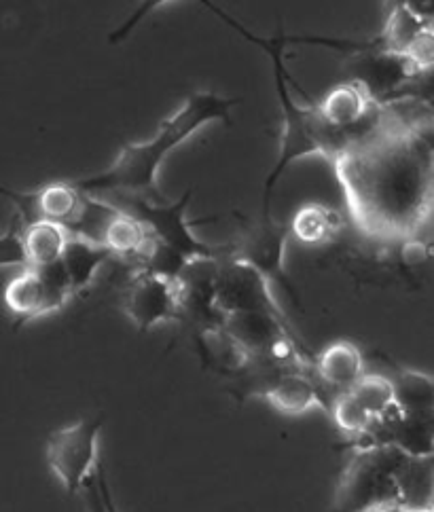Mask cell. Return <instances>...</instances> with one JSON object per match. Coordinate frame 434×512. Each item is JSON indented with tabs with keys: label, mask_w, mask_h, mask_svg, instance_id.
<instances>
[{
	"label": "cell",
	"mask_w": 434,
	"mask_h": 512,
	"mask_svg": "<svg viewBox=\"0 0 434 512\" xmlns=\"http://www.w3.org/2000/svg\"><path fill=\"white\" fill-rule=\"evenodd\" d=\"M212 305L221 316L238 312H259L274 316L276 320L288 322L278 307L274 295H271L269 282L259 271L248 267L246 263L223 256L219 261V273H216Z\"/></svg>",
	"instance_id": "7"
},
{
	"label": "cell",
	"mask_w": 434,
	"mask_h": 512,
	"mask_svg": "<svg viewBox=\"0 0 434 512\" xmlns=\"http://www.w3.org/2000/svg\"><path fill=\"white\" fill-rule=\"evenodd\" d=\"M403 58H407L415 68H418L422 75L432 68L434 62V34H432V26L426 28L418 39H415L409 49L403 53Z\"/></svg>",
	"instance_id": "28"
},
{
	"label": "cell",
	"mask_w": 434,
	"mask_h": 512,
	"mask_svg": "<svg viewBox=\"0 0 434 512\" xmlns=\"http://www.w3.org/2000/svg\"><path fill=\"white\" fill-rule=\"evenodd\" d=\"M409 455L390 445L360 447L350 457L335 489V512H365L375 506H399L396 472Z\"/></svg>",
	"instance_id": "4"
},
{
	"label": "cell",
	"mask_w": 434,
	"mask_h": 512,
	"mask_svg": "<svg viewBox=\"0 0 434 512\" xmlns=\"http://www.w3.org/2000/svg\"><path fill=\"white\" fill-rule=\"evenodd\" d=\"M401 512H432V508H401Z\"/></svg>",
	"instance_id": "31"
},
{
	"label": "cell",
	"mask_w": 434,
	"mask_h": 512,
	"mask_svg": "<svg viewBox=\"0 0 434 512\" xmlns=\"http://www.w3.org/2000/svg\"><path fill=\"white\" fill-rule=\"evenodd\" d=\"M83 193L72 182H51L32 193H20L15 199V210L24 227L36 221L58 223L68 229L81 210Z\"/></svg>",
	"instance_id": "11"
},
{
	"label": "cell",
	"mask_w": 434,
	"mask_h": 512,
	"mask_svg": "<svg viewBox=\"0 0 434 512\" xmlns=\"http://www.w3.org/2000/svg\"><path fill=\"white\" fill-rule=\"evenodd\" d=\"M377 104L369 96V91L358 81L350 79L333 87L327 96L316 106L318 117L339 134L354 132L373 113Z\"/></svg>",
	"instance_id": "12"
},
{
	"label": "cell",
	"mask_w": 434,
	"mask_h": 512,
	"mask_svg": "<svg viewBox=\"0 0 434 512\" xmlns=\"http://www.w3.org/2000/svg\"><path fill=\"white\" fill-rule=\"evenodd\" d=\"M119 212L117 206L106 204V201L94 197V195H85L83 193V201H81V210L66 231L70 235H79L87 242H94L102 246L104 240V231L108 227V223L113 221V216Z\"/></svg>",
	"instance_id": "22"
},
{
	"label": "cell",
	"mask_w": 434,
	"mask_h": 512,
	"mask_svg": "<svg viewBox=\"0 0 434 512\" xmlns=\"http://www.w3.org/2000/svg\"><path fill=\"white\" fill-rule=\"evenodd\" d=\"M123 312L140 333H147L164 322H185L183 292L178 280L138 269L125 288Z\"/></svg>",
	"instance_id": "8"
},
{
	"label": "cell",
	"mask_w": 434,
	"mask_h": 512,
	"mask_svg": "<svg viewBox=\"0 0 434 512\" xmlns=\"http://www.w3.org/2000/svg\"><path fill=\"white\" fill-rule=\"evenodd\" d=\"M265 371V388L261 394L280 413L301 415L312 409L329 411L333 396L310 373L280 369L274 364H267Z\"/></svg>",
	"instance_id": "10"
},
{
	"label": "cell",
	"mask_w": 434,
	"mask_h": 512,
	"mask_svg": "<svg viewBox=\"0 0 434 512\" xmlns=\"http://www.w3.org/2000/svg\"><path fill=\"white\" fill-rule=\"evenodd\" d=\"M106 415H92L60 428L47 438V464L68 496H77L98 466V436Z\"/></svg>",
	"instance_id": "6"
},
{
	"label": "cell",
	"mask_w": 434,
	"mask_h": 512,
	"mask_svg": "<svg viewBox=\"0 0 434 512\" xmlns=\"http://www.w3.org/2000/svg\"><path fill=\"white\" fill-rule=\"evenodd\" d=\"M193 197V189H187L185 195L174 204H155V201L142 197H121L125 212L134 214L138 221L147 227L155 242L168 246L185 261L200 259H223L227 256V246H208L197 240L191 231V223L185 218L187 206Z\"/></svg>",
	"instance_id": "5"
},
{
	"label": "cell",
	"mask_w": 434,
	"mask_h": 512,
	"mask_svg": "<svg viewBox=\"0 0 434 512\" xmlns=\"http://www.w3.org/2000/svg\"><path fill=\"white\" fill-rule=\"evenodd\" d=\"M34 271L39 273V278H41L43 288H45L47 312L49 314L58 312V309H62L68 303V299L72 297V288H70V282H68V276H66L62 261L39 267Z\"/></svg>",
	"instance_id": "25"
},
{
	"label": "cell",
	"mask_w": 434,
	"mask_h": 512,
	"mask_svg": "<svg viewBox=\"0 0 434 512\" xmlns=\"http://www.w3.org/2000/svg\"><path fill=\"white\" fill-rule=\"evenodd\" d=\"M314 371L322 388L348 392L365 375V358L358 345L350 341H335L316 356Z\"/></svg>",
	"instance_id": "13"
},
{
	"label": "cell",
	"mask_w": 434,
	"mask_h": 512,
	"mask_svg": "<svg viewBox=\"0 0 434 512\" xmlns=\"http://www.w3.org/2000/svg\"><path fill=\"white\" fill-rule=\"evenodd\" d=\"M390 381L394 405L403 413H434V386L426 373L399 369Z\"/></svg>",
	"instance_id": "21"
},
{
	"label": "cell",
	"mask_w": 434,
	"mask_h": 512,
	"mask_svg": "<svg viewBox=\"0 0 434 512\" xmlns=\"http://www.w3.org/2000/svg\"><path fill=\"white\" fill-rule=\"evenodd\" d=\"M68 237H70V233L58 223L36 221L32 225H26L24 227V248H26V256H28V267L39 269V267L60 261Z\"/></svg>",
	"instance_id": "20"
},
{
	"label": "cell",
	"mask_w": 434,
	"mask_h": 512,
	"mask_svg": "<svg viewBox=\"0 0 434 512\" xmlns=\"http://www.w3.org/2000/svg\"><path fill=\"white\" fill-rule=\"evenodd\" d=\"M235 98H223L212 91H193L185 106L161 121L159 132L142 144H123L115 163L102 174L72 182L85 195L113 193L117 197H142L164 204V195L157 187V172L161 161L176 146L183 144L210 121L231 125V108Z\"/></svg>",
	"instance_id": "2"
},
{
	"label": "cell",
	"mask_w": 434,
	"mask_h": 512,
	"mask_svg": "<svg viewBox=\"0 0 434 512\" xmlns=\"http://www.w3.org/2000/svg\"><path fill=\"white\" fill-rule=\"evenodd\" d=\"M396 489L401 508H432V457H407L396 472Z\"/></svg>",
	"instance_id": "19"
},
{
	"label": "cell",
	"mask_w": 434,
	"mask_h": 512,
	"mask_svg": "<svg viewBox=\"0 0 434 512\" xmlns=\"http://www.w3.org/2000/svg\"><path fill=\"white\" fill-rule=\"evenodd\" d=\"M208 5V3H206ZM216 15L223 17V20L238 30L246 41L259 45L267 56L271 58V66H274V83H276V94H278V102L282 108L284 115V132H282V142H280V155L274 170L269 172V176L265 178L263 185V218H271L269 216V201H271V193H274V187L278 185V180L282 178V174L288 170L293 161L303 159V157H322L327 159L329 163L335 161V157L346 149V134H339L335 130H331L329 125H324V121L318 117L316 106L312 108H303L299 106L291 91H288V72H286V64H284V45H286V34L284 28L278 30V34L274 39H259L252 32H248L244 26H240L227 13H223L219 7L208 5Z\"/></svg>",
	"instance_id": "3"
},
{
	"label": "cell",
	"mask_w": 434,
	"mask_h": 512,
	"mask_svg": "<svg viewBox=\"0 0 434 512\" xmlns=\"http://www.w3.org/2000/svg\"><path fill=\"white\" fill-rule=\"evenodd\" d=\"M365 512H401V506L396 504H386V506H375V508H369Z\"/></svg>",
	"instance_id": "30"
},
{
	"label": "cell",
	"mask_w": 434,
	"mask_h": 512,
	"mask_svg": "<svg viewBox=\"0 0 434 512\" xmlns=\"http://www.w3.org/2000/svg\"><path fill=\"white\" fill-rule=\"evenodd\" d=\"M288 237H291L288 235V227L276 225L271 218H261V223L246 227L240 235V240L227 246V250L233 259H238L259 271L269 284L276 282L282 288H286L288 295L297 301L295 290L291 282H288L284 271V252Z\"/></svg>",
	"instance_id": "9"
},
{
	"label": "cell",
	"mask_w": 434,
	"mask_h": 512,
	"mask_svg": "<svg viewBox=\"0 0 434 512\" xmlns=\"http://www.w3.org/2000/svg\"><path fill=\"white\" fill-rule=\"evenodd\" d=\"M81 493H85L87 512H117L113 493H111V489H108L106 474H104V468L100 462L96 466L94 477L85 483Z\"/></svg>",
	"instance_id": "27"
},
{
	"label": "cell",
	"mask_w": 434,
	"mask_h": 512,
	"mask_svg": "<svg viewBox=\"0 0 434 512\" xmlns=\"http://www.w3.org/2000/svg\"><path fill=\"white\" fill-rule=\"evenodd\" d=\"M354 225L369 237L405 242L432 212V136L405 130L377 104L373 130L348 144L335 161Z\"/></svg>",
	"instance_id": "1"
},
{
	"label": "cell",
	"mask_w": 434,
	"mask_h": 512,
	"mask_svg": "<svg viewBox=\"0 0 434 512\" xmlns=\"http://www.w3.org/2000/svg\"><path fill=\"white\" fill-rule=\"evenodd\" d=\"M341 229L343 218L335 208L312 201L295 212L291 225H288V235H293L305 246H324L333 242Z\"/></svg>",
	"instance_id": "15"
},
{
	"label": "cell",
	"mask_w": 434,
	"mask_h": 512,
	"mask_svg": "<svg viewBox=\"0 0 434 512\" xmlns=\"http://www.w3.org/2000/svg\"><path fill=\"white\" fill-rule=\"evenodd\" d=\"M111 259H115V256L104 246L87 242L79 235H70L60 261H62L64 271L68 276L72 297L81 295V292H85L89 286H92L102 265Z\"/></svg>",
	"instance_id": "14"
},
{
	"label": "cell",
	"mask_w": 434,
	"mask_h": 512,
	"mask_svg": "<svg viewBox=\"0 0 434 512\" xmlns=\"http://www.w3.org/2000/svg\"><path fill=\"white\" fill-rule=\"evenodd\" d=\"M430 26H432V17L420 13L409 3H394L386 28L377 41L379 51L403 56V53L409 49V45Z\"/></svg>",
	"instance_id": "17"
},
{
	"label": "cell",
	"mask_w": 434,
	"mask_h": 512,
	"mask_svg": "<svg viewBox=\"0 0 434 512\" xmlns=\"http://www.w3.org/2000/svg\"><path fill=\"white\" fill-rule=\"evenodd\" d=\"M0 267H22L28 269V256L24 248V225L17 216L5 233H0Z\"/></svg>",
	"instance_id": "26"
},
{
	"label": "cell",
	"mask_w": 434,
	"mask_h": 512,
	"mask_svg": "<svg viewBox=\"0 0 434 512\" xmlns=\"http://www.w3.org/2000/svg\"><path fill=\"white\" fill-rule=\"evenodd\" d=\"M358 405L363 407L371 419H379L386 415L394 405V392H392V381L384 375H363L354 386L348 390Z\"/></svg>",
	"instance_id": "23"
},
{
	"label": "cell",
	"mask_w": 434,
	"mask_h": 512,
	"mask_svg": "<svg viewBox=\"0 0 434 512\" xmlns=\"http://www.w3.org/2000/svg\"><path fill=\"white\" fill-rule=\"evenodd\" d=\"M151 240L153 237L147 231V227H144L134 214L119 208V212L113 216V221L108 223L104 231L102 246L113 256L134 259L140 263L144 252L151 246Z\"/></svg>",
	"instance_id": "18"
},
{
	"label": "cell",
	"mask_w": 434,
	"mask_h": 512,
	"mask_svg": "<svg viewBox=\"0 0 434 512\" xmlns=\"http://www.w3.org/2000/svg\"><path fill=\"white\" fill-rule=\"evenodd\" d=\"M5 305L15 316V328H20L36 318L47 316L45 288L34 269H24L5 288Z\"/></svg>",
	"instance_id": "16"
},
{
	"label": "cell",
	"mask_w": 434,
	"mask_h": 512,
	"mask_svg": "<svg viewBox=\"0 0 434 512\" xmlns=\"http://www.w3.org/2000/svg\"><path fill=\"white\" fill-rule=\"evenodd\" d=\"M329 411L335 419V424L339 430H343L346 434H350V438L354 441H363L367 436L373 419L369 417V413L358 405V400L350 394V392H339L331 398Z\"/></svg>",
	"instance_id": "24"
},
{
	"label": "cell",
	"mask_w": 434,
	"mask_h": 512,
	"mask_svg": "<svg viewBox=\"0 0 434 512\" xmlns=\"http://www.w3.org/2000/svg\"><path fill=\"white\" fill-rule=\"evenodd\" d=\"M401 256L407 265H420L424 261H428L430 256V248L426 242L418 240V237H409V240L403 242L401 248Z\"/></svg>",
	"instance_id": "29"
}]
</instances>
